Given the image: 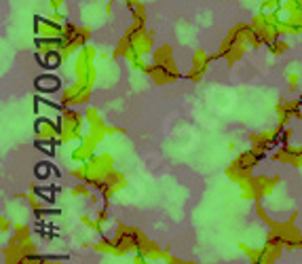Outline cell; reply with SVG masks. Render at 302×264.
Returning a JSON list of instances; mask_svg holds the SVG:
<instances>
[{
    "instance_id": "6da1fadb",
    "label": "cell",
    "mask_w": 302,
    "mask_h": 264,
    "mask_svg": "<svg viewBox=\"0 0 302 264\" xmlns=\"http://www.w3.org/2000/svg\"><path fill=\"white\" fill-rule=\"evenodd\" d=\"M34 85H36V89L43 91V93H53V91H57L59 89V78L57 76H38L36 80H34Z\"/></svg>"
},
{
    "instance_id": "7a4b0ae2",
    "label": "cell",
    "mask_w": 302,
    "mask_h": 264,
    "mask_svg": "<svg viewBox=\"0 0 302 264\" xmlns=\"http://www.w3.org/2000/svg\"><path fill=\"white\" fill-rule=\"evenodd\" d=\"M49 173H51V165L49 163H36V165H34V175H36L38 180L49 178Z\"/></svg>"
}]
</instances>
